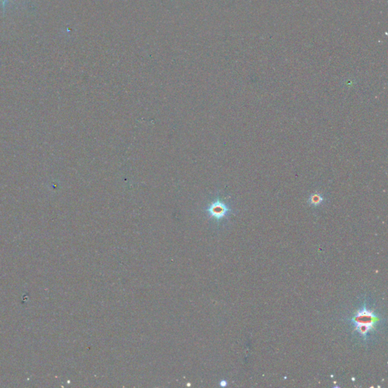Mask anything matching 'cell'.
Masks as SVG:
<instances>
[{
  "label": "cell",
  "instance_id": "cell-4",
  "mask_svg": "<svg viewBox=\"0 0 388 388\" xmlns=\"http://www.w3.org/2000/svg\"><path fill=\"white\" fill-rule=\"evenodd\" d=\"M16 1H17V0H0V6L2 7V9H3L2 10L3 12H5L7 7H8V5H12Z\"/></svg>",
  "mask_w": 388,
  "mask_h": 388
},
{
  "label": "cell",
  "instance_id": "cell-2",
  "mask_svg": "<svg viewBox=\"0 0 388 388\" xmlns=\"http://www.w3.org/2000/svg\"><path fill=\"white\" fill-rule=\"evenodd\" d=\"M206 212L211 218L219 222L231 213V209L222 199L217 198L209 205Z\"/></svg>",
  "mask_w": 388,
  "mask_h": 388
},
{
  "label": "cell",
  "instance_id": "cell-5",
  "mask_svg": "<svg viewBox=\"0 0 388 388\" xmlns=\"http://www.w3.org/2000/svg\"><path fill=\"white\" fill-rule=\"evenodd\" d=\"M227 385H228V383H227L226 381H222V382H220V386L222 387H226Z\"/></svg>",
  "mask_w": 388,
  "mask_h": 388
},
{
  "label": "cell",
  "instance_id": "cell-3",
  "mask_svg": "<svg viewBox=\"0 0 388 388\" xmlns=\"http://www.w3.org/2000/svg\"><path fill=\"white\" fill-rule=\"evenodd\" d=\"M325 198L319 192L312 193L308 199V203L310 206L317 207L324 203Z\"/></svg>",
  "mask_w": 388,
  "mask_h": 388
},
{
  "label": "cell",
  "instance_id": "cell-1",
  "mask_svg": "<svg viewBox=\"0 0 388 388\" xmlns=\"http://www.w3.org/2000/svg\"><path fill=\"white\" fill-rule=\"evenodd\" d=\"M352 321L355 325L356 330L358 331L363 337H366L370 331L374 329L375 325L379 322V319L373 312L364 307L353 318Z\"/></svg>",
  "mask_w": 388,
  "mask_h": 388
}]
</instances>
